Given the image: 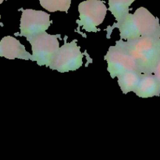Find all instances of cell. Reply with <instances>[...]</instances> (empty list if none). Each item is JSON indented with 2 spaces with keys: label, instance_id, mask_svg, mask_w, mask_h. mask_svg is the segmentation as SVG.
I'll return each mask as SVG.
<instances>
[{
  "label": "cell",
  "instance_id": "cell-1",
  "mask_svg": "<svg viewBox=\"0 0 160 160\" xmlns=\"http://www.w3.org/2000/svg\"><path fill=\"white\" fill-rule=\"evenodd\" d=\"M114 28H118L120 38L124 40L140 37L160 38L159 20L145 7L138 8L134 14H128L120 23L114 24L111 30Z\"/></svg>",
  "mask_w": 160,
  "mask_h": 160
},
{
  "label": "cell",
  "instance_id": "cell-2",
  "mask_svg": "<svg viewBox=\"0 0 160 160\" xmlns=\"http://www.w3.org/2000/svg\"><path fill=\"white\" fill-rule=\"evenodd\" d=\"M120 43L134 58L138 71L153 73L160 61V38L140 37Z\"/></svg>",
  "mask_w": 160,
  "mask_h": 160
},
{
  "label": "cell",
  "instance_id": "cell-3",
  "mask_svg": "<svg viewBox=\"0 0 160 160\" xmlns=\"http://www.w3.org/2000/svg\"><path fill=\"white\" fill-rule=\"evenodd\" d=\"M58 37L45 31L29 41L32 47L31 60L36 61L39 66L49 67L59 48Z\"/></svg>",
  "mask_w": 160,
  "mask_h": 160
},
{
  "label": "cell",
  "instance_id": "cell-4",
  "mask_svg": "<svg viewBox=\"0 0 160 160\" xmlns=\"http://www.w3.org/2000/svg\"><path fill=\"white\" fill-rule=\"evenodd\" d=\"M105 59L107 61V70L112 78H118L127 72L138 70L134 58L119 41L115 46L109 48Z\"/></svg>",
  "mask_w": 160,
  "mask_h": 160
},
{
  "label": "cell",
  "instance_id": "cell-5",
  "mask_svg": "<svg viewBox=\"0 0 160 160\" xmlns=\"http://www.w3.org/2000/svg\"><path fill=\"white\" fill-rule=\"evenodd\" d=\"M80 13L79 26L88 32L98 31L97 27L104 20L107 12V8L102 1L87 0L81 2L78 6Z\"/></svg>",
  "mask_w": 160,
  "mask_h": 160
},
{
  "label": "cell",
  "instance_id": "cell-6",
  "mask_svg": "<svg viewBox=\"0 0 160 160\" xmlns=\"http://www.w3.org/2000/svg\"><path fill=\"white\" fill-rule=\"evenodd\" d=\"M50 23V15L47 12L34 9H24L20 18V35L25 37L29 42L46 31Z\"/></svg>",
  "mask_w": 160,
  "mask_h": 160
},
{
  "label": "cell",
  "instance_id": "cell-7",
  "mask_svg": "<svg viewBox=\"0 0 160 160\" xmlns=\"http://www.w3.org/2000/svg\"><path fill=\"white\" fill-rule=\"evenodd\" d=\"M83 54L76 42L65 43L59 48L49 67L59 73L76 70L82 66Z\"/></svg>",
  "mask_w": 160,
  "mask_h": 160
},
{
  "label": "cell",
  "instance_id": "cell-8",
  "mask_svg": "<svg viewBox=\"0 0 160 160\" xmlns=\"http://www.w3.org/2000/svg\"><path fill=\"white\" fill-rule=\"evenodd\" d=\"M0 56L9 59H31V55L15 38L6 36L0 41Z\"/></svg>",
  "mask_w": 160,
  "mask_h": 160
},
{
  "label": "cell",
  "instance_id": "cell-9",
  "mask_svg": "<svg viewBox=\"0 0 160 160\" xmlns=\"http://www.w3.org/2000/svg\"><path fill=\"white\" fill-rule=\"evenodd\" d=\"M134 93L140 98H147L160 95V81L152 73H142Z\"/></svg>",
  "mask_w": 160,
  "mask_h": 160
},
{
  "label": "cell",
  "instance_id": "cell-10",
  "mask_svg": "<svg viewBox=\"0 0 160 160\" xmlns=\"http://www.w3.org/2000/svg\"><path fill=\"white\" fill-rule=\"evenodd\" d=\"M142 73L138 70L129 71L118 77V84L123 94H128L130 92H135Z\"/></svg>",
  "mask_w": 160,
  "mask_h": 160
},
{
  "label": "cell",
  "instance_id": "cell-11",
  "mask_svg": "<svg viewBox=\"0 0 160 160\" xmlns=\"http://www.w3.org/2000/svg\"><path fill=\"white\" fill-rule=\"evenodd\" d=\"M135 0H109V10L120 23L129 14V7Z\"/></svg>",
  "mask_w": 160,
  "mask_h": 160
},
{
  "label": "cell",
  "instance_id": "cell-12",
  "mask_svg": "<svg viewBox=\"0 0 160 160\" xmlns=\"http://www.w3.org/2000/svg\"><path fill=\"white\" fill-rule=\"evenodd\" d=\"M40 4L49 12H67L70 7L71 0H40Z\"/></svg>",
  "mask_w": 160,
  "mask_h": 160
},
{
  "label": "cell",
  "instance_id": "cell-13",
  "mask_svg": "<svg viewBox=\"0 0 160 160\" xmlns=\"http://www.w3.org/2000/svg\"><path fill=\"white\" fill-rule=\"evenodd\" d=\"M154 74L156 75V78H157L158 80L160 81V61H159V64L157 65V67H156V70H155Z\"/></svg>",
  "mask_w": 160,
  "mask_h": 160
},
{
  "label": "cell",
  "instance_id": "cell-14",
  "mask_svg": "<svg viewBox=\"0 0 160 160\" xmlns=\"http://www.w3.org/2000/svg\"><path fill=\"white\" fill-rule=\"evenodd\" d=\"M3 1H4V0H0V4H2V3L3 2Z\"/></svg>",
  "mask_w": 160,
  "mask_h": 160
},
{
  "label": "cell",
  "instance_id": "cell-15",
  "mask_svg": "<svg viewBox=\"0 0 160 160\" xmlns=\"http://www.w3.org/2000/svg\"><path fill=\"white\" fill-rule=\"evenodd\" d=\"M0 19H1V15H0ZM0 25H2V24H1V23H0Z\"/></svg>",
  "mask_w": 160,
  "mask_h": 160
}]
</instances>
